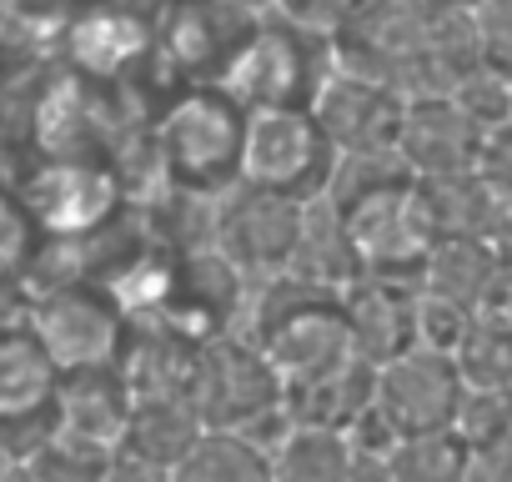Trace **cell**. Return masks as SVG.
<instances>
[{"label": "cell", "instance_id": "cell-1", "mask_svg": "<svg viewBox=\"0 0 512 482\" xmlns=\"http://www.w3.org/2000/svg\"><path fill=\"white\" fill-rule=\"evenodd\" d=\"M246 106L226 81H191L156 126V156L166 181L191 201H221L241 181L246 156Z\"/></svg>", "mask_w": 512, "mask_h": 482}, {"label": "cell", "instance_id": "cell-2", "mask_svg": "<svg viewBox=\"0 0 512 482\" xmlns=\"http://www.w3.org/2000/svg\"><path fill=\"white\" fill-rule=\"evenodd\" d=\"M337 161L342 151L312 106H256L246 116V156H241L246 186H262V191L312 206V201H327Z\"/></svg>", "mask_w": 512, "mask_h": 482}, {"label": "cell", "instance_id": "cell-3", "mask_svg": "<svg viewBox=\"0 0 512 482\" xmlns=\"http://www.w3.org/2000/svg\"><path fill=\"white\" fill-rule=\"evenodd\" d=\"M191 402L211 427H246L267 442V427L292 417L287 382L277 362L256 347V337H206L191 367Z\"/></svg>", "mask_w": 512, "mask_h": 482}, {"label": "cell", "instance_id": "cell-4", "mask_svg": "<svg viewBox=\"0 0 512 482\" xmlns=\"http://www.w3.org/2000/svg\"><path fill=\"white\" fill-rule=\"evenodd\" d=\"M332 66H337V56H332L327 31H312V26L277 16V21H256V31L231 56L221 81L236 91V101L246 111H256V106H312L322 81L332 76Z\"/></svg>", "mask_w": 512, "mask_h": 482}, {"label": "cell", "instance_id": "cell-5", "mask_svg": "<svg viewBox=\"0 0 512 482\" xmlns=\"http://www.w3.org/2000/svg\"><path fill=\"white\" fill-rule=\"evenodd\" d=\"M61 362L31 317H0V442L26 467L61 427Z\"/></svg>", "mask_w": 512, "mask_h": 482}, {"label": "cell", "instance_id": "cell-6", "mask_svg": "<svg viewBox=\"0 0 512 482\" xmlns=\"http://www.w3.org/2000/svg\"><path fill=\"white\" fill-rule=\"evenodd\" d=\"M302 226H307V206L262 186L236 181L221 201H216V221H211V247L241 267L246 277L267 282L277 272H292V257L302 247Z\"/></svg>", "mask_w": 512, "mask_h": 482}, {"label": "cell", "instance_id": "cell-7", "mask_svg": "<svg viewBox=\"0 0 512 482\" xmlns=\"http://www.w3.org/2000/svg\"><path fill=\"white\" fill-rule=\"evenodd\" d=\"M437 16L442 11L432 0H352L332 26V56L337 66L387 76L407 91V76L422 61Z\"/></svg>", "mask_w": 512, "mask_h": 482}, {"label": "cell", "instance_id": "cell-8", "mask_svg": "<svg viewBox=\"0 0 512 482\" xmlns=\"http://www.w3.org/2000/svg\"><path fill=\"white\" fill-rule=\"evenodd\" d=\"M31 327L41 332V342L51 347V357L61 362V372L76 367H106L121 362L126 347V307L106 282H61L46 297H36L26 307Z\"/></svg>", "mask_w": 512, "mask_h": 482}, {"label": "cell", "instance_id": "cell-9", "mask_svg": "<svg viewBox=\"0 0 512 482\" xmlns=\"http://www.w3.org/2000/svg\"><path fill=\"white\" fill-rule=\"evenodd\" d=\"M337 216L347 221V236L357 247L362 277H407L422 282L427 257L437 247V236L417 206V181L357 196L347 206H337Z\"/></svg>", "mask_w": 512, "mask_h": 482}, {"label": "cell", "instance_id": "cell-10", "mask_svg": "<svg viewBox=\"0 0 512 482\" xmlns=\"http://www.w3.org/2000/svg\"><path fill=\"white\" fill-rule=\"evenodd\" d=\"M462 397H467V377H462L457 357L417 342V347H407V352H397L377 367L372 407L392 422L397 437H407V432L452 427Z\"/></svg>", "mask_w": 512, "mask_h": 482}, {"label": "cell", "instance_id": "cell-11", "mask_svg": "<svg viewBox=\"0 0 512 482\" xmlns=\"http://www.w3.org/2000/svg\"><path fill=\"white\" fill-rule=\"evenodd\" d=\"M21 201L31 206L41 236H61V241H81L91 231H101L111 216H116V201H121V181L111 166L101 161H86V156H61V161H46Z\"/></svg>", "mask_w": 512, "mask_h": 482}, {"label": "cell", "instance_id": "cell-12", "mask_svg": "<svg viewBox=\"0 0 512 482\" xmlns=\"http://www.w3.org/2000/svg\"><path fill=\"white\" fill-rule=\"evenodd\" d=\"M407 101L412 96L387 76L332 66V76L322 81L312 111L327 126V136L337 141V151H372V146H397Z\"/></svg>", "mask_w": 512, "mask_h": 482}, {"label": "cell", "instance_id": "cell-13", "mask_svg": "<svg viewBox=\"0 0 512 482\" xmlns=\"http://www.w3.org/2000/svg\"><path fill=\"white\" fill-rule=\"evenodd\" d=\"M482 136L487 131L452 96H412L397 151L407 156L417 176H452V171H477Z\"/></svg>", "mask_w": 512, "mask_h": 482}, {"label": "cell", "instance_id": "cell-14", "mask_svg": "<svg viewBox=\"0 0 512 482\" xmlns=\"http://www.w3.org/2000/svg\"><path fill=\"white\" fill-rule=\"evenodd\" d=\"M251 31H256V16L241 11L236 0H181L166 26V46L201 81H221Z\"/></svg>", "mask_w": 512, "mask_h": 482}, {"label": "cell", "instance_id": "cell-15", "mask_svg": "<svg viewBox=\"0 0 512 482\" xmlns=\"http://www.w3.org/2000/svg\"><path fill=\"white\" fill-rule=\"evenodd\" d=\"M417 297L422 282L407 277H357L347 287V312H352V337L367 362H387L407 347H417Z\"/></svg>", "mask_w": 512, "mask_h": 482}, {"label": "cell", "instance_id": "cell-16", "mask_svg": "<svg viewBox=\"0 0 512 482\" xmlns=\"http://www.w3.org/2000/svg\"><path fill=\"white\" fill-rule=\"evenodd\" d=\"M196 432H201V412L191 392H141L126 417L116 457H126L141 472H176Z\"/></svg>", "mask_w": 512, "mask_h": 482}, {"label": "cell", "instance_id": "cell-17", "mask_svg": "<svg viewBox=\"0 0 512 482\" xmlns=\"http://www.w3.org/2000/svg\"><path fill=\"white\" fill-rule=\"evenodd\" d=\"M417 206L437 241L457 236H492L502 221V196L482 181V171H452V176H417Z\"/></svg>", "mask_w": 512, "mask_h": 482}, {"label": "cell", "instance_id": "cell-18", "mask_svg": "<svg viewBox=\"0 0 512 482\" xmlns=\"http://www.w3.org/2000/svg\"><path fill=\"white\" fill-rule=\"evenodd\" d=\"M357 472V447L352 432L327 427V422H302L292 417L277 442H272V477H352Z\"/></svg>", "mask_w": 512, "mask_h": 482}, {"label": "cell", "instance_id": "cell-19", "mask_svg": "<svg viewBox=\"0 0 512 482\" xmlns=\"http://www.w3.org/2000/svg\"><path fill=\"white\" fill-rule=\"evenodd\" d=\"M176 477H211V482L272 477V447L256 432H246V427H211V422H201V432L186 447Z\"/></svg>", "mask_w": 512, "mask_h": 482}, {"label": "cell", "instance_id": "cell-20", "mask_svg": "<svg viewBox=\"0 0 512 482\" xmlns=\"http://www.w3.org/2000/svg\"><path fill=\"white\" fill-rule=\"evenodd\" d=\"M452 357L467 387H512V307H477Z\"/></svg>", "mask_w": 512, "mask_h": 482}, {"label": "cell", "instance_id": "cell-21", "mask_svg": "<svg viewBox=\"0 0 512 482\" xmlns=\"http://www.w3.org/2000/svg\"><path fill=\"white\" fill-rule=\"evenodd\" d=\"M387 472H397V477H462V472H472V442L457 427L407 432L387 452Z\"/></svg>", "mask_w": 512, "mask_h": 482}, {"label": "cell", "instance_id": "cell-22", "mask_svg": "<svg viewBox=\"0 0 512 482\" xmlns=\"http://www.w3.org/2000/svg\"><path fill=\"white\" fill-rule=\"evenodd\" d=\"M36 236H41V226H36L31 206L11 191H0V292H11L31 272Z\"/></svg>", "mask_w": 512, "mask_h": 482}, {"label": "cell", "instance_id": "cell-23", "mask_svg": "<svg viewBox=\"0 0 512 482\" xmlns=\"http://www.w3.org/2000/svg\"><path fill=\"white\" fill-rule=\"evenodd\" d=\"M472 41L482 66L512 76V0H482L472 11Z\"/></svg>", "mask_w": 512, "mask_h": 482}, {"label": "cell", "instance_id": "cell-24", "mask_svg": "<svg viewBox=\"0 0 512 482\" xmlns=\"http://www.w3.org/2000/svg\"><path fill=\"white\" fill-rule=\"evenodd\" d=\"M477 171H482V181L502 196V206H512V121H502V126H492V131L482 136Z\"/></svg>", "mask_w": 512, "mask_h": 482}, {"label": "cell", "instance_id": "cell-25", "mask_svg": "<svg viewBox=\"0 0 512 482\" xmlns=\"http://www.w3.org/2000/svg\"><path fill=\"white\" fill-rule=\"evenodd\" d=\"M352 6V0H277V16L297 21V26H312V31H327L342 21V11Z\"/></svg>", "mask_w": 512, "mask_h": 482}, {"label": "cell", "instance_id": "cell-26", "mask_svg": "<svg viewBox=\"0 0 512 482\" xmlns=\"http://www.w3.org/2000/svg\"><path fill=\"white\" fill-rule=\"evenodd\" d=\"M487 241H492V252H497V262H502V267L512 272V206L502 211V221H497V231H492Z\"/></svg>", "mask_w": 512, "mask_h": 482}, {"label": "cell", "instance_id": "cell-27", "mask_svg": "<svg viewBox=\"0 0 512 482\" xmlns=\"http://www.w3.org/2000/svg\"><path fill=\"white\" fill-rule=\"evenodd\" d=\"M432 6H437V11H477L482 0H432Z\"/></svg>", "mask_w": 512, "mask_h": 482}, {"label": "cell", "instance_id": "cell-28", "mask_svg": "<svg viewBox=\"0 0 512 482\" xmlns=\"http://www.w3.org/2000/svg\"><path fill=\"white\" fill-rule=\"evenodd\" d=\"M6 472H21V462L6 452V442H0V477H6Z\"/></svg>", "mask_w": 512, "mask_h": 482}]
</instances>
